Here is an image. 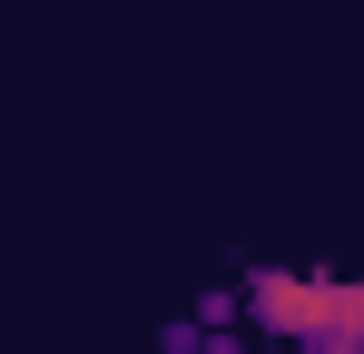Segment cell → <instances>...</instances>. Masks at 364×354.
I'll list each match as a JSON object with an SVG mask.
<instances>
[{"mask_svg": "<svg viewBox=\"0 0 364 354\" xmlns=\"http://www.w3.org/2000/svg\"><path fill=\"white\" fill-rule=\"evenodd\" d=\"M305 305H315V276H296V266H256V276H246V325H266V335H286V345H296Z\"/></svg>", "mask_w": 364, "mask_h": 354, "instance_id": "2", "label": "cell"}, {"mask_svg": "<svg viewBox=\"0 0 364 354\" xmlns=\"http://www.w3.org/2000/svg\"><path fill=\"white\" fill-rule=\"evenodd\" d=\"M355 305H364V276H355Z\"/></svg>", "mask_w": 364, "mask_h": 354, "instance_id": "6", "label": "cell"}, {"mask_svg": "<svg viewBox=\"0 0 364 354\" xmlns=\"http://www.w3.org/2000/svg\"><path fill=\"white\" fill-rule=\"evenodd\" d=\"M207 354H246V335L237 325H207Z\"/></svg>", "mask_w": 364, "mask_h": 354, "instance_id": "5", "label": "cell"}, {"mask_svg": "<svg viewBox=\"0 0 364 354\" xmlns=\"http://www.w3.org/2000/svg\"><path fill=\"white\" fill-rule=\"evenodd\" d=\"M197 315H207V325H246V286H207Z\"/></svg>", "mask_w": 364, "mask_h": 354, "instance_id": "3", "label": "cell"}, {"mask_svg": "<svg viewBox=\"0 0 364 354\" xmlns=\"http://www.w3.org/2000/svg\"><path fill=\"white\" fill-rule=\"evenodd\" d=\"M305 354H364V305H355V276H315V305L296 325Z\"/></svg>", "mask_w": 364, "mask_h": 354, "instance_id": "1", "label": "cell"}, {"mask_svg": "<svg viewBox=\"0 0 364 354\" xmlns=\"http://www.w3.org/2000/svg\"><path fill=\"white\" fill-rule=\"evenodd\" d=\"M158 345H168V354H207V315H187V325H158Z\"/></svg>", "mask_w": 364, "mask_h": 354, "instance_id": "4", "label": "cell"}]
</instances>
